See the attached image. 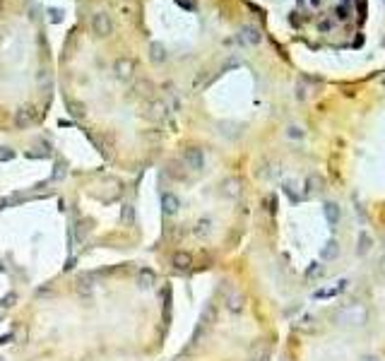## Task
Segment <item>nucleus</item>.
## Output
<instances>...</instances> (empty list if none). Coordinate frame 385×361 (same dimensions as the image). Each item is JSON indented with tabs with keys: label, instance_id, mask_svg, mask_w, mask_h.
I'll use <instances>...</instances> for the list:
<instances>
[{
	"label": "nucleus",
	"instance_id": "1",
	"mask_svg": "<svg viewBox=\"0 0 385 361\" xmlns=\"http://www.w3.org/2000/svg\"><path fill=\"white\" fill-rule=\"evenodd\" d=\"M92 32H94L96 37H109V34L114 32L111 17H109L106 12H96V15L92 17Z\"/></svg>",
	"mask_w": 385,
	"mask_h": 361
},
{
	"label": "nucleus",
	"instance_id": "2",
	"mask_svg": "<svg viewBox=\"0 0 385 361\" xmlns=\"http://www.w3.org/2000/svg\"><path fill=\"white\" fill-rule=\"evenodd\" d=\"M238 39L243 41V43H248V46H258L260 43V32L253 24H243L241 32H238Z\"/></svg>",
	"mask_w": 385,
	"mask_h": 361
},
{
	"label": "nucleus",
	"instance_id": "3",
	"mask_svg": "<svg viewBox=\"0 0 385 361\" xmlns=\"http://www.w3.org/2000/svg\"><path fill=\"white\" fill-rule=\"evenodd\" d=\"M130 73H133V63L128 58H123V60L116 63V75L118 77H130Z\"/></svg>",
	"mask_w": 385,
	"mask_h": 361
},
{
	"label": "nucleus",
	"instance_id": "4",
	"mask_svg": "<svg viewBox=\"0 0 385 361\" xmlns=\"http://www.w3.org/2000/svg\"><path fill=\"white\" fill-rule=\"evenodd\" d=\"M186 161L191 164L192 169H200L202 166V152L200 150H188L186 152Z\"/></svg>",
	"mask_w": 385,
	"mask_h": 361
},
{
	"label": "nucleus",
	"instance_id": "5",
	"mask_svg": "<svg viewBox=\"0 0 385 361\" xmlns=\"http://www.w3.org/2000/svg\"><path fill=\"white\" fill-rule=\"evenodd\" d=\"M166 56H164V46L161 43H152V60H156V63H161Z\"/></svg>",
	"mask_w": 385,
	"mask_h": 361
},
{
	"label": "nucleus",
	"instance_id": "6",
	"mask_svg": "<svg viewBox=\"0 0 385 361\" xmlns=\"http://www.w3.org/2000/svg\"><path fill=\"white\" fill-rule=\"evenodd\" d=\"M335 15L340 17V19H349V7L342 5V7H335Z\"/></svg>",
	"mask_w": 385,
	"mask_h": 361
},
{
	"label": "nucleus",
	"instance_id": "7",
	"mask_svg": "<svg viewBox=\"0 0 385 361\" xmlns=\"http://www.w3.org/2000/svg\"><path fill=\"white\" fill-rule=\"evenodd\" d=\"M48 15H51V22H53V24H58V22L63 19V17H60V10H56V7H51Z\"/></svg>",
	"mask_w": 385,
	"mask_h": 361
},
{
	"label": "nucleus",
	"instance_id": "8",
	"mask_svg": "<svg viewBox=\"0 0 385 361\" xmlns=\"http://www.w3.org/2000/svg\"><path fill=\"white\" fill-rule=\"evenodd\" d=\"M330 29H332V22H323L320 24V32H330Z\"/></svg>",
	"mask_w": 385,
	"mask_h": 361
},
{
	"label": "nucleus",
	"instance_id": "9",
	"mask_svg": "<svg viewBox=\"0 0 385 361\" xmlns=\"http://www.w3.org/2000/svg\"><path fill=\"white\" fill-rule=\"evenodd\" d=\"M178 2H181L183 7H195V2H192V0H178Z\"/></svg>",
	"mask_w": 385,
	"mask_h": 361
},
{
	"label": "nucleus",
	"instance_id": "10",
	"mask_svg": "<svg viewBox=\"0 0 385 361\" xmlns=\"http://www.w3.org/2000/svg\"><path fill=\"white\" fill-rule=\"evenodd\" d=\"M310 5H313V7H318V5H320V0H310Z\"/></svg>",
	"mask_w": 385,
	"mask_h": 361
},
{
	"label": "nucleus",
	"instance_id": "11",
	"mask_svg": "<svg viewBox=\"0 0 385 361\" xmlns=\"http://www.w3.org/2000/svg\"><path fill=\"white\" fill-rule=\"evenodd\" d=\"M345 2H351V0H345Z\"/></svg>",
	"mask_w": 385,
	"mask_h": 361
}]
</instances>
